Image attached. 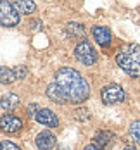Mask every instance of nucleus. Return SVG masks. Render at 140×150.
Returning a JSON list of instances; mask_svg holds the SVG:
<instances>
[{
    "label": "nucleus",
    "mask_w": 140,
    "mask_h": 150,
    "mask_svg": "<svg viewBox=\"0 0 140 150\" xmlns=\"http://www.w3.org/2000/svg\"><path fill=\"white\" fill-rule=\"evenodd\" d=\"M55 83L59 85L68 102L81 104L90 97V85L73 67H61L55 73Z\"/></svg>",
    "instance_id": "obj_1"
},
{
    "label": "nucleus",
    "mask_w": 140,
    "mask_h": 150,
    "mask_svg": "<svg viewBox=\"0 0 140 150\" xmlns=\"http://www.w3.org/2000/svg\"><path fill=\"white\" fill-rule=\"evenodd\" d=\"M116 62L126 74L140 78V47L137 43H126L116 52Z\"/></svg>",
    "instance_id": "obj_2"
},
{
    "label": "nucleus",
    "mask_w": 140,
    "mask_h": 150,
    "mask_svg": "<svg viewBox=\"0 0 140 150\" xmlns=\"http://www.w3.org/2000/svg\"><path fill=\"white\" fill-rule=\"evenodd\" d=\"M75 57H76V60H80L85 66H92V64L97 62V52H95V48H93V45L90 42L83 40V42H80L75 47Z\"/></svg>",
    "instance_id": "obj_3"
},
{
    "label": "nucleus",
    "mask_w": 140,
    "mask_h": 150,
    "mask_svg": "<svg viewBox=\"0 0 140 150\" xmlns=\"http://www.w3.org/2000/svg\"><path fill=\"white\" fill-rule=\"evenodd\" d=\"M100 100L104 102L106 105H114L119 104L124 100V90L119 86V85H106L102 90H100Z\"/></svg>",
    "instance_id": "obj_4"
},
{
    "label": "nucleus",
    "mask_w": 140,
    "mask_h": 150,
    "mask_svg": "<svg viewBox=\"0 0 140 150\" xmlns=\"http://www.w3.org/2000/svg\"><path fill=\"white\" fill-rule=\"evenodd\" d=\"M19 23V12L14 7V4L9 2H0V24L2 26H16Z\"/></svg>",
    "instance_id": "obj_5"
},
{
    "label": "nucleus",
    "mask_w": 140,
    "mask_h": 150,
    "mask_svg": "<svg viewBox=\"0 0 140 150\" xmlns=\"http://www.w3.org/2000/svg\"><path fill=\"white\" fill-rule=\"evenodd\" d=\"M23 126H24V122H23L21 117H17V116L7 114V116L0 117V129L5 131V133H16V131H19Z\"/></svg>",
    "instance_id": "obj_6"
},
{
    "label": "nucleus",
    "mask_w": 140,
    "mask_h": 150,
    "mask_svg": "<svg viewBox=\"0 0 140 150\" xmlns=\"http://www.w3.org/2000/svg\"><path fill=\"white\" fill-rule=\"evenodd\" d=\"M19 105V97L14 93H7L0 98V117L7 116V112H12Z\"/></svg>",
    "instance_id": "obj_7"
},
{
    "label": "nucleus",
    "mask_w": 140,
    "mask_h": 150,
    "mask_svg": "<svg viewBox=\"0 0 140 150\" xmlns=\"http://www.w3.org/2000/svg\"><path fill=\"white\" fill-rule=\"evenodd\" d=\"M92 35H93V38H95V42L100 47H111V42H112L111 30L104 28V26H93Z\"/></svg>",
    "instance_id": "obj_8"
},
{
    "label": "nucleus",
    "mask_w": 140,
    "mask_h": 150,
    "mask_svg": "<svg viewBox=\"0 0 140 150\" xmlns=\"http://www.w3.org/2000/svg\"><path fill=\"white\" fill-rule=\"evenodd\" d=\"M36 121L40 122V124H43V126H48V128H57L59 126V119H57V116L52 112V110H48V109H40L38 112H36Z\"/></svg>",
    "instance_id": "obj_9"
},
{
    "label": "nucleus",
    "mask_w": 140,
    "mask_h": 150,
    "mask_svg": "<svg viewBox=\"0 0 140 150\" xmlns=\"http://www.w3.org/2000/svg\"><path fill=\"white\" fill-rule=\"evenodd\" d=\"M35 143L40 150H52L55 147V136L52 135L50 131H42L38 133L35 138Z\"/></svg>",
    "instance_id": "obj_10"
},
{
    "label": "nucleus",
    "mask_w": 140,
    "mask_h": 150,
    "mask_svg": "<svg viewBox=\"0 0 140 150\" xmlns=\"http://www.w3.org/2000/svg\"><path fill=\"white\" fill-rule=\"evenodd\" d=\"M47 97L52 100V102H55V104H66L68 100H66V97H64V93L62 90L59 88V85L54 81V83H50L48 86H47Z\"/></svg>",
    "instance_id": "obj_11"
},
{
    "label": "nucleus",
    "mask_w": 140,
    "mask_h": 150,
    "mask_svg": "<svg viewBox=\"0 0 140 150\" xmlns=\"http://www.w3.org/2000/svg\"><path fill=\"white\" fill-rule=\"evenodd\" d=\"M17 79V76H16L14 69H11V67H5V66H0V83H4V85H9V83H12Z\"/></svg>",
    "instance_id": "obj_12"
},
{
    "label": "nucleus",
    "mask_w": 140,
    "mask_h": 150,
    "mask_svg": "<svg viewBox=\"0 0 140 150\" xmlns=\"http://www.w3.org/2000/svg\"><path fill=\"white\" fill-rule=\"evenodd\" d=\"M68 33H69V36H73V38H83V36L87 35V30H85V26L80 24V23H69V24H68Z\"/></svg>",
    "instance_id": "obj_13"
},
{
    "label": "nucleus",
    "mask_w": 140,
    "mask_h": 150,
    "mask_svg": "<svg viewBox=\"0 0 140 150\" xmlns=\"http://www.w3.org/2000/svg\"><path fill=\"white\" fill-rule=\"evenodd\" d=\"M14 7L17 9V12H21V14H33L35 12V9H36V5L30 2V0H21V2H14Z\"/></svg>",
    "instance_id": "obj_14"
},
{
    "label": "nucleus",
    "mask_w": 140,
    "mask_h": 150,
    "mask_svg": "<svg viewBox=\"0 0 140 150\" xmlns=\"http://www.w3.org/2000/svg\"><path fill=\"white\" fill-rule=\"evenodd\" d=\"M112 140H114V135L111 131H99L95 135V142H97L99 147H107V145L112 143Z\"/></svg>",
    "instance_id": "obj_15"
},
{
    "label": "nucleus",
    "mask_w": 140,
    "mask_h": 150,
    "mask_svg": "<svg viewBox=\"0 0 140 150\" xmlns=\"http://www.w3.org/2000/svg\"><path fill=\"white\" fill-rule=\"evenodd\" d=\"M130 135L137 143H140V121H133L130 124Z\"/></svg>",
    "instance_id": "obj_16"
},
{
    "label": "nucleus",
    "mask_w": 140,
    "mask_h": 150,
    "mask_svg": "<svg viewBox=\"0 0 140 150\" xmlns=\"http://www.w3.org/2000/svg\"><path fill=\"white\" fill-rule=\"evenodd\" d=\"M0 150H21L16 143H12V142H7V140H4L2 143H0Z\"/></svg>",
    "instance_id": "obj_17"
},
{
    "label": "nucleus",
    "mask_w": 140,
    "mask_h": 150,
    "mask_svg": "<svg viewBox=\"0 0 140 150\" xmlns=\"http://www.w3.org/2000/svg\"><path fill=\"white\" fill-rule=\"evenodd\" d=\"M75 117L80 119V121H87L90 116H88V110H87V109H78L76 112H75Z\"/></svg>",
    "instance_id": "obj_18"
},
{
    "label": "nucleus",
    "mask_w": 140,
    "mask_h": 150,
    "mask_svg": "<svg viewBox=\"0 0 140 150\" xmlns=\"http://www.w3.org/2000/svg\"><path fill=\"white\" fill-rule=\"evenodd\" d=\"M26 71H28V69H26L24 66H17V67L14 69L16 76H17V79H21V78H24V76H26Z\"/></svg>",
    "instance_id": "obj_19"
},
{
    "label": "nucleus",
    "mask_w": 140,
    "mask_h": 150,
    "mask_svg": "<svg viewBox=\"0 0 140 150\" xmlns=\"http://www.w3.org/2000/svg\"><path fill=\"white\" fill-rule=\"evenodd\" d=\"M83 150H102V147H99L97 143H90V145H87Z\"/></svg>",
    "instance_id": "obj_20"
},
{
    "label": "nucleus",
    "mask_w": 140,
    "mask_h": 150,
    "mask_svg": "<svg viewBox=\"0 0 140 150\" xmlns=\"http://www.w3.org/2000/svg\"><path fill=\"white\" fill-rule=\"evenodd\" d=\"M36 109H38V107H36V105H28V114H30V116H35V110H36Z\"/></svg>",
    "instance_id": "obj_21"
},
{
    "label": "nucleus",
    "mask_w": 140,
    "mask_h": 150,
    "mask_svg": "<svg viewBox=\"0 0 140 150\" xmlns=\"http://www.w3.org/2000/svg\"><path fill=\"white\" fill-rule=\"evenodd\" d=\"M123 150H137V149H135V147H130V145H126Z\"/></svg>",
    "instance_id": "obj_22"
},
{
    "label": "nucleus",
    "mask_w": 140,
    "mask_h": 150,
    "mask_svg": "<svg viewBox=\"0 0 140 150\" xmlns=\"http://www.w3.org/2000/svg\"><path fill=\"white\" fill-rule=\"evenodd\" d=\"M59 150H69L68 147H59Z\"/></svg>",
    "instance_id": "obj_23"
}]
</instances>
